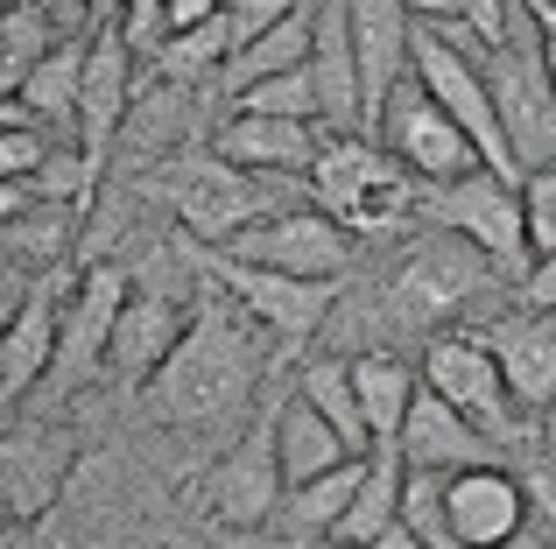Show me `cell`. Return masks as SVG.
I'll use <instances>...</instances> for the list:
<instances>
[{
  "instance_id": "cell-2",
  "label": "cell",
  "mask_w": 556,
  "mask_h": 549,
  "mask_svg": "<svg viewBox=\"0 0 556 549\" xmlns=\"http://www.w3.org/2000/svg\"><path fill=\"white\" fill-rule=\"evenodd\" d=\"M303 183H311V205L331 212L339 226H353V233H388L422 205L416 169L374 135H331Z\"/></svg>"
},
{
  "instance_id": "cell-35",
  "label": "cell",
  "mask_w": 556,
  "mask_h": 549,
  "mask_svg": "<svg viewBox=\"0 0 556 549\" xmlns=\"http://www.w3.org/2000/svg\"><path fill=\"white\" fill-rule=\"evenodd\" d=\"M416 8V22H437V28H465L472 22V8L479 0H408Z\"/></svg>"
},
{
  "instance_id": "cell-22",
  "label": "cell",
  "mask_w": 556,
  "mask_h": 549,
  "mask_svg": "<svg viewBox=\"0 0 556 549\" xmlns=\"http://www.w3.org/2000/svg\"><path fill=\"white\" fill-rule=\"evenodd\" d=\"M275 451H282V472H289V486H303V480H325V472H339L345 458H359L353 444L339 437V423H331L325 409H317L311 395H282V409H275Z\"/></svg>"
},
{
  "instance_id": "cell-16",
  "label": "cell",
  "mask_w": 556,
  "mask_h": 549,
  "mask_svg": "<svg viewBox=\"0 0 556 549\" xmlns=\"http://www.w3.org/2000/svg\"><path fill=\"white\" fill-rule=\"evenodd\" d=\"M479 339L493 345V359H501L521 416H549L556 409V310H521L515 303V310L493 317Z\"/></svg>"
},
{
  "instance_id": "cell-4",
  "label": "cell",
  "mask_w": 556,
  "mask_h": 549,
  "mask_svg": "<svg viewBox=\"0 0 556 549\" xmlns=\"http://www.w3.org/2000/svg\"><path fill=\"white\" fill-rule=\"evenodd\" d=\"M422 212H430L444 233L472 240L507 282H521L535 261L529 247V205H521V183L501 177V169H465L451 183H422Z\"/></svg>"
},
{
  "instance_id": "cell-5",
  "label": "cell",
  "mask_w": 556,
  "mask_h": 549,
  "mask_svg": "<svg viewBox=\"0 0 556 549\" xmlns=\"http://www.w3.org/2000/svg\"><path fill=\"white\" fill-rule=\"evenodd\" d=\"M198 247V240H190ZM198 268L212 282H226V296L254 317L261 331L275 339V353H303V345L325 331L331 303H339V282H303V274H282V268H261V261H240L226 247H198Z\"/></svg>"
},
{
  "instance_id": "cell-8",
  "label": "cell",
  "mask_w": 556,
  "mask_h": 549,
  "mask_svg": "<svg viewBox=\"0 0 556 549\" xmlns=\"http://www.w3.org/2000/svg\"><path fill=\"white\" fill-rule=\"evenodd\" d=\"M289 500V472L275 451V416H254L247 437L218 458V472L204 480V514L218 528H268Z\"/></svg>"
},
{
  "instance_id": "cell-11",
  "label": "cell",
  "mask_w": 556,
  "mask_h": 549,
  "mask_svg": "<svg viewBox=\"0 0 556 549\" xmlns=\"http://www.w3.org/2000/svg\"><path fill=\"white\" fill-rule=\"evenodd\" d=\"M226 254L282 268V274H303V282H339V274L353 268V226H339L331 212L303 205V212H275V219L247 226Z\"/></svg>"
},
{
  "instance_id": "cell-24",
  "label": "cell",
  "mask_w": 556,
  "mask_h": 549,
  "mask_svg": "<svg viewBox=\"0 0 556 549\" xmlns=\"http://www.w3.org/2000/svg\"><path fill=\"white\" fill-rule=\"evenodd\" d=\"M353 387H359V401H367L374 444H402V423H408V409H416V395H422V373L408 367V359H394V353H359L353 359Z\"/></svg>"
},
{
  "instance_id": "cell-25",
  "label": "cell",
  "mask_w": 556,
  "mask_h": 549,
  "mask_svg": "<svg viewBox=\"0 0 556 549\" xmlns=\"http://www.w3.org/2000/svg\"><path fill=\"white\" fill-rule=\"evenodd\" d=\"M85 64H92V36H71V42H56V50L42 56L36 71H28L22 92H8V99H22V106L36 113V120H78Z\"/></svg>"
},
{
  "instance_id": "cell-39",
  "label": "cell",
  "mask_w": 556,
  "mask_h": 549,
  "mask_svg": "<svg viewBox=\"0 0 556 549\" xmlns=\"http://www.w3.org/2000/svg\"><path fill=\"white\" fill-rule=\"evenodd\" d=\"M8 8H14V0H8Z\"/></svg>"
},
{
  "instance_id": "cell-30",
  "label": "cell",
  "mask_w": 556,
  "mask_h": 549,
  "mask_svg": "<svg viewBox=\"0 0 556 549\" xmlns=\"http://www.w3.org/2000/svg\"><path fill=\"white\" fill-rule=\"evenodd\" d=\"M232 50H240V28H232V14H212L204 28H184V36H169L163 64L184 71V78H198V71H226Z\"/></svg>"
},
{
  "instance_id": "cell-13",
  "label": "cell",
  "mask_w": 556,
  "mask_h": 549,
  "mask_svg": "<svg viewBox=\"0 0 556 549\" xmlns=\"http://www.w3.org/2000/svg\"><path fill=\"white\" fill-rule=\"evenodd\" d=\"M529 486L493 458V465H472V472H451L444 480V522L458 549H507L515 536H529Z\"/></svg>"
},
{
  "instance_id": "cell-1",
  "label": "cell",
  "mask_w": 556,
  "mask_h": 549,
  "mask_svg": "<svg viewBox=\"0 0 556 549\" xmlns=\"http://www.w3.org/2000/svg\"><path fill=\"white\" fill-rule=\"evenodd\" d=\"M254 381V317L240 303H204L190 317L177 359L163 367V416L177 423H212L240 401V387Z\"/></svg>"
},
{
  "instance_id": "cell-28",
  "label": "cell",
  "mask_w": 556,
  "mask_h": 549,
  "mask_svg": "<svg viewBox=\"0 0 556 549\" xmlns=\"http://www.w3.org/2000/svg\"><path fill=\"white\" fill-rule=\"evenodd\" d=\"M56 50V14L42 0H14L0 14V92H22L28 71Z\"/></svg>"
},
{
  "instance_id": "cell-7",
  "label": "cell",
  "mask_w": 556,
  "mask_h": 549,
  "mask_svg": "<svg viewBox=\"0 0 556 549\" xmlns=\"http://www.w3.org/2000/svg\"><path fill=\"white\" fill-rule=\"evenodd\" d=\"M422 387H437L451 409H465L493 444H507L521 430V401L479 331H430L422 339Z\"/></svg>"
},
{
  "instance_id": "cell-21",
  "label": "cell",
  "mask_w": 556,
  "mask_h": 549,
  "mask_svg": "<svg viewBox=\"0 0 556 549\" xmlns=\"http://www.w3.org/2000/svg\"><path fill=\"white\" fill-rule=\"evenodd\" d=\"M184 303L169 296V289H135L121 310V331H113V353H106V373L113 381H149V373H163L169 359H177L184 345Z\"/></svg>"
},
{
  "instance_id": "cell-18",
  "label": "cell",
  "mask_w": 556,
  "mask_h": 549,
  "mask_svg": "<svg viewBox=\"0 0 556 549\" xmlns=\"http://www.w3.org/2000/svg\"><path fill=\"white\" fill-rule=\"evenodd\" d=\"M311 78H317V106H325V127H339V135H367V92H359L353 0H317Z\"/></svg>"
},
{
  "instance_id": "cell-3",
  "label": "cell",
  "mask_w": 556,
  "mask_h": 549,
  "mask_svg": "<svg viewBox=\"0 0 556 549\" xmlns=\"http://www.w3.org/2000/svg\"><path fill=\"white\" fill-rule=\"evenodd\" d=\"M479 64H486L493 106H501V127H507V141H515L521 177H529V169H549L556 163V78H549L543 22H535L521 0H515V28H507V42H486Z\"/></svg>"
},
{
  "instance_id": "cell-34",
  "label": "cell",
  "mask_w": 556,
  "mask_h": 549,
  "mask_svg": "<svg viewBox=\"0 0 556 549\" xmlns=\"http://www.w3.org/2000/svg\"><path fill=\"white\" fill-rule=\"evenodd\" d=\"M515 303H521V310H556V254L529 261V274L515 282Z\"/></svg>"
},
{
  "instance_id": "cell-36",
  "label": "cell",
  "mask_w": 556,
  "mask_h": 549,
  "mask_svg": "<svg viewBox=\"0 0 556 549\" xmlns=\"http://www.w3.org/2000/svg\"><path fill=\"white\" fill-rule=\"evenodd\" d=\"M374 549H430V542H422V536H416L408 522H394V528H388V536H380Z\"/></svg>"
},
{
  "instance_id": "cell-32",
  "label": "cell",
  "mask_w": 556,
  "mask_h": 549,
  "mask_svg": "<svg viewBox=\"0 0 556 549\" xmlns=\"http://www.w3.org/2000/svg\"><path fill=\"white\" fill-rule=\"evenodd\" d=\"M521 205H529V247L543 261V254H556V163L521 177Z\"/></svg>"
},
{
  "instance_id": "cell-20",
  "label": "cell",
  "mask_w": 556,
  "mask_h": 549,
  "mask_svg": "<svg viewBox=\"0 0 556 549\" xmlns=\"http://www.w3.org/2000/svg\"><path fill=\"white\" fill-rule=\"evenodd\" d=\"M78 472V437L71 430H14L0 480H8V522H36L56 508L64 480Z\"/></svg>"
},
{
  "instance_id": "cell-29",
  "label": "cell",
  "mask_w": 556,
  "mask_h": 549,
  "mask_svg": "<svg viewBox=\"0 0 556 549\" xmlns=\"http://www.w3.org/2000/svg\"><path fill=\"white\" fill-rule=\"evenodd\" d=\"M240 113H275V120H325V106H317V78L311 64L303 71H282V78H261L247 85L240 99H232Z\"/></svg>"
},
{
  "instance_id": "cell-17",
  "label": "cell",
  "mask_w": 556,
  "mask_h": 549,
  "mask_svg": "<svg viewBox=\"0 0 556 549\" xmlns=\"http://www.w3.org/2000/svg\"><path fill=\"white\" fill-rule=\"evenodd\" d=\"M127 99H135V50L113 22L92 28V64H85V99H78V149L106 169L113 141L127 127Z\"/></svg>"
},
{
  "instance_id": "cell-38",
  "label": "cell",
  "mask_w": 556,
  "mask_h": 549,
  "mask_svg": "<svg viewBox=\"0 0 556 549\" xmlns=\"http://www.w3.org/2000/svg\"><path fill=\"white\" fill-rule=\"evenodd\" d=\"M521 8H529V14H535V22H543V28L556 22V0H521Z\"/></svg>"
},
{
  "instance_id": "cell-23",
  "label": "cell",
  "mask_w": 556,
  "mask_h": 549,
  "mask_svg": "<svg viewBox=\"0 0 556 549\" xmlns=\"http://www.w3.org/2000/svg\"><path fill=\"white\" fill-rule=\"evenodd\" d=\"M311 42H317V0H311V8H296L289 22L261 28L254 42H240V50H232V64L218 71V85H232V99H240L247 85H261V78L303 71V64H311Z\"/></svg>"
},
{
  "instance_id": "cell-12",
  "label": "cell",
  "mask_w": 556,
  "mask_h": 549,
  "mask_svg": "<svg viewBox=\"0 0 556 549\" xmlns=\"http://www.w3.org/2000/svg\"><path fill=\"white\" fill-rule=\"evenodd\" d=\"M268 197H275L268 177H254V169L226 163V155H204V163L184 177V191H177L184 240H198V247H232L247 226L275 219Z\"/></svg>"
},
{
  "instance_id": "cell-37",
  "label": "cell",
  "mask_w": 556,
  "mask_h": 549,
  "mask_svg": "<svg viewBox=\"0 0 556 549\" xmlns=\"http://www.w3.org/2000/svg\"><path fill=\"white\" fill-rule=\"evenodd\" d=\"M127 14V0H92V22H121Z\"/></svg>"
},
{
  "instance_id": "cell-31",
  "label": "cell",
  "mask_w": 556,
  "mask_h": 549,
  "mask_svg": "<svg viewBox=\"0 0 556 549\" xmlns=\"http://www.w3.org/2000/svg\"><path fill=\"white\" fill-rule=\"evenodd\" d=\"M127 36V50L135 56H149V64H163V50H169V36H177V22H169V0H127V14L113 22Z\"/></svg>"
},
{
  "instance_id": "cell-9",
  "label": "cell",
  "mask_w": 556,
  "mask_h": 549,
  "mask_svg": "<svg viewBox=\"0 0 556 549\" xmlns=\"http://www.w3.org/2000/svg\"><path fill=\"white\" fill-rule=\"evenodd\" d=\"M71 296H78V274H71V268H50V274H36V282H28L22 310L8 317V331H0V401H8V409H22V395H36V387L50 381L56 345H64Z\"/></svg>"
},
{
  "instance_id": "cell-14",
  "label": "cell",
  "mask_w": 556,
  "mask_h": 549,
  "mask_svg": "<svg viewBox=\"0 0 556 549\" xmlns=\"http://www.w3.org/2000/svg\"><path fill=\"white\" fill-rule=\"evenodd\" d=\"M127 268H85L78 274V296L64 310V345H56V367L50 381L56 387H78L92 373H106V353H113V331H121V310H127Z\"/></svg>"
},
{
  "instance_id": "cell-15",
  "label": "cell",
  "mask_w": 556,
  "mask_h": 549,
  "mask_svg": "<svg viewBox=\"0 0 556 549\" xmlns=\"http://www.w3.org/2000/svg\"><path fill=\"white\" fill-rule=\"evenodd\" d=\"M325 141H331L325 120H275V113L232 106V120H218V135H212V155L254 169V177H311Z\"/></svg>"
},
{
  "instance_id": "cell-33",
  "label": "cell",
  "mask_w": 556,
  "mask_h": 549,
  "mask_svg": "<svg viewBox=\"0 0 556 549\" xmlns=\"http://www.w3.org/2000/svg\"><path fill=\"white\" fill-rule=\"evenodd\" d=\"M50 135H42L36 120L28 127H0V177H36L42 163H50Z\"/></svg>"
},
{
  "instance_id": "cell-19",
  "label": "cell",
  "mask_w": 556,
  "mask_h": 549,
  "mask_svg": "<svg viewBox=\"0 0 556 549\" xmlns=\"http://www.w3.org/2000/svg\"><path fill=\"white\" fill-rule=\"evenodd\" d=\"M493 451H501V444H493L465 409H451L437 387L416 395V409H408V423H402L408 472H472V465H493Z\"/></svg>"
},
{
  "instance_id": "cell-26",
  "label": "cell",
  "mask_w": 556,
  "mask_h": 549,
  "mask_svg": "<svg viewBox=\"0 0 556 549\" xmlns=\"http://www.w3.org/2000/svg\"><path fill=\"white\" fill-rule=\"evenodd\" d=\"M78 212L85 205H28L22 219H8V268L14 274H50V268H64V254H71V240H78Z\"/></svg>"
},
{
  "instance_id": "cell-6",
  "label": "cell",
  "mask_w": 556,
  "mask_h": 549,
  "mask_svg": "<svg viewBox=\"0 0 556 549\" xmlns=\"http://www.w3.org/2000/svg\"><path fill=\"white\" fill-rule=\"evenodd\" d=\"M493 274L501 268H493L472 240L430 233L422 247L402 254V268L388 274V310L402 317V324H416V331H451V317H458Z\"/></svg>"
},
{
  "instance_id": "cell-10",
  "label": "cell",
  "mask_w": 556,
  "mask_h": 549,
  "mask_svg": "<svg viewBox=\"0 0 556 549\" xmlns=\"http://www.w3.org/2000/svg\"><path fill=\"white\" fill-rule=\"evenodd\" d=\"M380 141H388V149L402 155L408 169H416V183H451V177H465V169H486L479 141L465 135V127L451 120V113L437 106L430 92H422V85H416V71H408V78H402V92L388 99Z\"/></svg>"
},
{
  "instance_id": "cell-27",
  "label": "cell",
  "mask_w": 556,
  "mask_h": 549,
  "mask_svg": "<svg viewBox=\"0 0 556 549\" xmlns=\"http://www.w3.org/2000/svg\"><path fill=\"white\" fill-rule=\"evenodd\" d=\"M296 387L331 416V423H339V437L353 444L359 458L380 451V444H374V423H367V401H359V387H353V359H311V367L296 373Z\"/></svg>"
}]
</instances>
